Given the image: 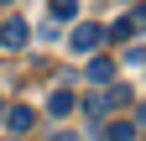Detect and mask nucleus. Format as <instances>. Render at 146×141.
<instances>
[{"mask_svg":"<svg viewBox=\"0 0 146 141\" xmlns=\"http://www.w3.org/2000/svg\"><path fill=\"white\" fill-rule=\"evenodd\" d=\"M47 11L58 16V21H73V16H78V0H47Z\"/></svg>","mask_w":146,"mask_h":141,"instance_id":"7","label":"nucleus"},{"mask_svg":"<svg viewBox=\"0 0 146 141\" xmlns=\"http://www.w3.org/2000/svg\"><path fill=\"white\" fill-rule=\"evenodd\" d=\"M73 104H78V99H73L68 89H58V94L47 99V115H73Z\"/></svg>","mask_w":146,"mask_h":141,"instance_id":"6","label":"nucleus"},{"mask_svg":"<svg viewBox=\"0 0 146 141\" xmlns=\"http://www.w3.org/2000/svg\"><path fill=\"white\" fill-rule=\"evenodd\" d=\"M0 120H5V126H11L16 136H26V131H31V120H36V115L26 110V104H11V110H5V115H0Z\"/></svg>","mask_w":146,"mask_h":141,"instance_id":"4","label":"nucleus"},{"mask_svg":"<svg viewBox=\"0 0 146 141\" xmlns=\"http://www.w3.org/2000/svg\"><path fill=\"white\" fill-rule=\"evenodd\" d=\"M68 47H73V52H94V47H104V26H99V21H84V26H73Z\"/></svg>","mask_w":146,"mask_h":141,"instance_id":"2","label":"nucleus"},{"mask_svg":"<svg viewBox=\"0 0 146 141\" xmlns=\"http://www.w3.org/2000/svg\"><path fill=\"white\" fill-rule=\"evenodd\" d=\"M89 78H94V84H110V78H115V58H94V63H89Z\"/></svg>","mask_w":146,"mask_h":141,"instance_id":"5","label":"nucleus"},{"mask_svg":"<svg viewBox=\"0 0 146 141\" xmlns=\"http://www.w3.org/2000/svg\"><path fill=\"white\" fill-rule=\"evenodd\" d=\"M0 115H5V104H0Z\"/></svg>","mask_w":146,"mask_h":141,"instance_id":"11","label":"nucleus"},{"mask_svg":"<svg viewBox=\"0 0 146 141\" xmlns=\"http://www.w3.org/2000/svg\"><path fill=\"white\" fill-rule=\"evenodd\" d=\"M110 141H136V120H110Z\"/></svg>","mask_w":146,"mask_h":141,"instance_id":"8","label":"nucleus"},{"mask_svg":"<svg viewBox=\"0 0 146 141\" xmlns=\"http://www.w3.org/2000/svg\"><path fill=\"white\" fill-rule=\"evenodd\" d=\"M31 42V26L21 21V16H5V21H0V47H11V52H21Z\"/></svg>","mask_w":146,"mask_h":141,"instance_id":"1","label":"nucleus"},{"mask_svg":"<svg viewBox=\"0 0 146 141\" xmlns=\"http://www.w3.org/2000/svg\"><path fill=\"white\" fill-rule=\"evenodd\" d=\"M58 141H78V136H58Z\"/></svg>","mask_w":146,"mask_h":141,"instance_id":"9","label":"nucleus"},{"mask_svg":"<svg viewBox=\"0 0 146 141\" xmlns=\"http://www.w3.org/2000/svg\"><path fill=\"white\" fill-rule=\"evenodd\" d=\"M0 5H11V0H0Z\"/></svg>","mask_w":146,"mask_h":141,"instance_id":"10","label":"nucleus"},{"mask_svg":"<svg viewBox=\"0 0 146 141\" xmlns=\"http://www.w3.org/2000/svg\"><path fill=\"white\" fill-rule=\"evenodd\" d=\"M110 37H115V42H136V37H141V16L131 11L125 21H115V26H104V42H110Z\"/></svg>","mask_w":146,"mask_h":141,"instance_id":"3","label":"nucleus"}]
</instances>
